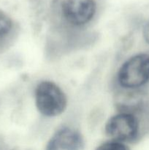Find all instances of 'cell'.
Masks as SVG:
<instances>
[{
  "mask_svg": "<svg viewBox=\"0 0 149 150\" xmlns=\"http://www.w3.org/2000/svg\"><path fill=\"white\" fill-rule=\"evenodd\" d=\"M35 103L42 115L53 117L64 112L67 100L58 85L50 81H43L38 83L35 89Z\"/></svg>",
  "mask_w": 149,
  "mask_h": 150,
  "instance_id": "obj_1",
  "label": "cell"
},
{
  "mask_svg": "<svg viewBox=\"0 0 149 150\" xmlns=\"http://www.w3.org/2000/svg\"><path fill=\"white\" fill-rule=\"evenodd\" d=\"M149 81V55L138 54L122 64L118 73V81L126 89H136Z\"/></svg>",
  "mask_w": 149,
  "mask_h": 150,
  "instance_id": "obj_2",
  "label": "cell"
},
{
  "mask_svg": "<svg viewBox=\"0 0 149 150\" xmlns=\"http://www.w3.org/2000/svg\"><path fill=\"white\" fill-rule=\"evenodd\" d=\"M105 133L114 141L132 142L138 136L139 122L131 113H119L112 116L107 122Z\"/></svg>",
  "mask_w": 149,
  "mask_h": 150,
  "instance_id": "obj_3",
  "label": "cell"
},
{
  "mask_svg": "<svg viewBox=\"0 0 149 150\" xmlns=\"http://www.w3.org/2000/svg\"><path fill=\"white\" fill-rule=\"evenodd\" d=\"M62 10L68 23L76 26H83L94 16L96 3L94 0H65Z\"/></svg>",
  "mask_w": 149,
  "mask_h": 150,
  "instance_id": "obj_4",
  "label": "cell"
},
{
  "mask_svg": "<svg viewBox=\"0 0 149 150\" xmlns=\"http://www.w3.org/2000/svg\"><path fill=\"white\" fill-rule=\"evenodd\" d=\"M83 147V140L80 133L64 127L54 133L45 150H81Z\"/></svg>",
  "mask_w": 149,
  "mask_h": 150,
  "instance_id": "obj_5",
  "label": "cell"
},
{
  "mask_svg": "<svg viewBox=\"0 0 149 150\" xmlns=\"http://www.w3.org/2000/svg\"><path fill=\"white\" fill-rule=\"evenodd\" d=\"M13 28L11 18L4 12L0 10V38L8 35Z\"/></svg>",
  "mask_w": 149,
  "mask_h": 150,
  "instance_id": "obj_6",
  "label": "cell"
},
{
  "mask_svg": "<svg viewBox=\"0 0 149 150\" xmlns=\"http://www.w3.org/2000/svg\"><path fill=\"white\" fill-rule=\"evenodd\" d=\"M96 150H130L123 142L118 141H110L101 144Z\"/></svg>",
  "mask_w": 149,
  "mask_h": 150,
  "instance_id": "obj_7",
  "label": "cell"
},
{
  "mask_svg": "<svg viewBox=\"0 0 149 150\" xmlns=\"http://www.w3.org/2000/svg\"><path fill=\"white\" fill-rule=\"evenodd\" d=\"M143 37L146 42L149 44V21L145 24L143 28Z\"/></svg>",
  "mask_w": 149,
  "mask_h": 150,
  "instance_id": "obj_8",
  "label": "cell"
}]
</instances>
